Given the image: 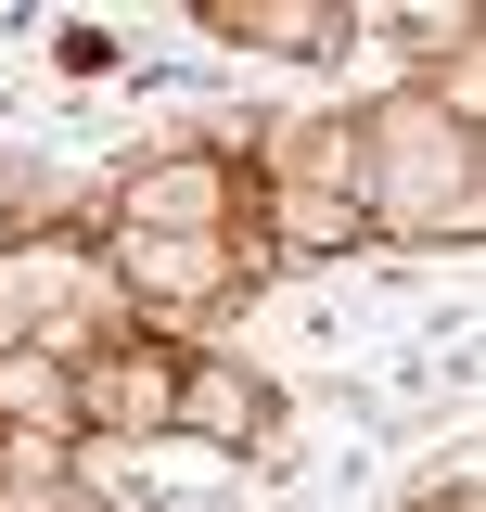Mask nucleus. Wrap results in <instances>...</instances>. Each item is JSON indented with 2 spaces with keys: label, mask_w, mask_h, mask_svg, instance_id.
<instances>
[{
  "label": "nucleus",
  "mask_w": 486,
  "mask_h": 512,
  "mask_svg": "<svg viewBox=\"0 0 486 512\" xmlns=\"http://www.w3.org/2000/svg\"><path fill=\"white\" fill-rule=\"evenodd\" d=\"M243 154H167V167H141L116 205V231H243Z\"/></svg>",
  "instance_id": "3"
},
{
  "label": "nucleus",
  "mask_w": 486,
  "mask_h": 512,
  "mask_svg": "<svg viewBox=\"0 0 486 512\" xmlns=\"http://www.w3.org/2000/svg\"><path fill=\"white\" fill-rule=\"evenodd\" d=\"M256 192H269V244H256V256H333V244L371 231L359 180H256Z\"/></svg>",
  "instance_id": "5"
},
{
  "label": "nucleus",
  "mask_w": 486,
  "mask_h": 512,
  "mask_svg": "<svg viewBox=\"0 0 486 512\" xmlns=\"http://www.w3.org/2000/svg\"><path fill=\"white\" fill-rule=\"evenodd\" d=\"M180 359L167 333H116V346H77V436H167L180 423Z\"/></svg>",
  "instance_id": "1"
},
{
  "label": "nucleus",
  "mask_w": 486,
  "mask_h": 512,
  "mask_svg": "<svg viewBox=\"0 0 486 512\" xmlns=\"http://www.w3.org/2000/svg\"><path fill=\"white\" fill-rule=\"evenodd\" d=\"M167 436H192V448H256L269 436V384L243 372V359H180V423H167Z\"/></svg>",
  "instance_id": "4"
},
{
  "label": "nucleus",
  "mask_w": 486,
  "mask_h": 512,
  "mask_svg": "<svg viewBox=\"0 0 486 512\" xmlns=\"http://www.w3.org/2000/svg\"><path fill=\"white\" fill-rule=\"evenodd\" d=\"M243 269H256V244L243 231H116V282H128V308H218Z\"/></svg>",
  "instance_id": "2"
},
{
  "label": "nucleus",
  "mask_w": 486,
  "mask_h": 512,
  "mask_svg": "<svg viewBox=\"0 0 486 512\" xmlns=\"http://www.w3.org/2000/svg\"><path fill=\"white\" fill-rule=\"evenodd\" d=\"M205 39H256V52H333L346 13L333 0H205Z\"/></svg>",
  "instance_id": "6"
}]
</instances>
